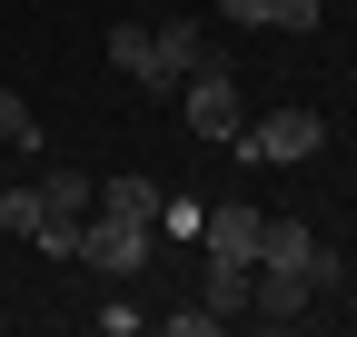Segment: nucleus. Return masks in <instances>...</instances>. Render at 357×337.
<instances>
[{"mask_svg":"<svg viewBox=\"0 0 357 337\" xmlns=\"http://www.w3.org/2000/svg\"><path fill=\"white\" fill-rule=\"evenodd\" d=\"M268 30H298V40H307V30H318V0H278V10H268Z\"/></svg>","mask_w":357,"mask_h":337,"instance_id":"nucleus-15","label":"nucleus"},{"mask_svg":"<svg viewBox=\"0 0 357 337\" xmlns=\"http://www.w3.org/2000/svg\"><path fill=\"white\" fill-rule=\"evenodd\" d=\"M258 228H268V208H248V198H218L208 219H199L208 258H248V268H258Z\"/></svg>","mask_w":357,"mask_h":337,"instance_id":"nucleus-5","label":"nucleus"},{"mask_svg":"<svg viewBox=\"0 0 357 337\" xmlns=\"http://www.w3.org/2000/svg\"><path fill=\"white\" fill-rule=\"evenodd\" d=\"M40 219H50L40 189H0V228H10V238H40Z\"/></svg>","mask_w":357,"mask_h":337,"instance_id":"nucleus-10","label":"nucleus"},{"mask_svg":"<svg viewBox=\"0 0 357 337\" xmlns=\"http://www.w3.org/2000/svg\"><path fill=\"white\" fill-rule=\"evenodd\" d=\"M30 248H50V258H79V219H40Z\"/></svg>","mask_w":357,"mask_h":337,"instance_id":"nucleus-14","label":"nucleus"},{"mask_svg":"<svg viewBox=\"0 0 357 337\" xmlns=\"http://www.w3.org/2000/svg\"><path fill=\"white\" fill-rule=\"evenodd\" d=\"M268 10L278 0H218V20H238V30H268Z\"/></svg>","mask_w":357,"mask_h":337,"instance_id":"nucleus-16","label":"nucleus"},{"mask_svg":"<svg viewBox=\"0 0 357 337\" xmlns=\"http://www.w3.org/2000/svg\"><path fill=\"white\" fill-rule=\"evenodd\" d=\"M100 208H109V219H139V228H159V189H149V179H100Z\"/></svg>","mask_w":357,"mask_h":337,"instance_id":"nucleus-8","label":"nucleus"},{"mask_svg":"<svg viewBox=\"0 0 357 337\" xmlns=\"http://www.w3.org/2000/svg\"><path fill=\"white\" fill-rule=\"evenodd\" d=\"M109 70H129V79L149 70V30H139V20H119V30H109Z\"/></svg>","mask_w":357,"mask_h":337,"instance_id":"nucleus-12","label":"nucleus"},{"mask_svg":"<svg viewBox=\"0 0 357 337\" xmlns=\"http://www.w3.org/2000/svg\"><path fill=\"white\" fill-rule=\"evenodd\" d=\"M248 278H258L248 258H208V308H218V318H238V308H248Z\"/></svg>","mask_w":357,"mask_h":337,"instance_id":"nucleus-9","label":"nucleus"},{"mask_svg":"<svg viewBox=\"0 0 357 337\" xmlns=\"http://www.w3.org/2000/svg\"><path fill=\"white\" fill-rule=\"evenodd\" d=\"M40 208H50V219H89V208H100V179H89V168H50V179H40Z\"/></svg>","mask_w":357,"mask_h":337,"instance_id":"nucleus-7","label":"nucleus"},{"mask_svg":"<svg viewBox=\"0 0 357 337\" xmlns=\"http://www.w3.org/2000/svg\"><path fill=\"white\" fill-rule=\"evenodd\" d=\"M199 60H208V30H199V20H159V30H149V70H139V90H178Z\"/></svg>","mask_w":357,"mask_h":337,"instance_id":"nucleus-4","label":"nucleus"},{"mask_svg":"<svg viewBox=\"0 0 357 337\" xmlns=\"http://www.w3.org/2000/svg\"><path fill=\"white\" fill-rule=\"evenodd\" d=\"M0 159H10V149H0Z\"/></svg>","mask_w":357,"mask_h":337,"instance_id":"nucleus-17","label":"nucleus"},{"mask_svg":"<svg viewBox=\"0 0 357 337\" xmlns=\"http://www.w3.org/2000/svg\"><path fill=\"white\" fill-rule=\"evenodd\" d=\"M307 288H318V298H328V288H347V258H337V248H307Z\"/></svg>","mask_w":357,"mask_h":337,"instance_id":"nucleus-13","label":"nucleus"},{"mask_svg":"<svg viewBox=\"0 0 357 337\" xmlns=\"http://www.w3.org/2000/svg\"><path fill=\"white\" fill-rule=\"evenodd\" d=\"M229 149H238V159H268V168H298V159L328 149V119H318V109H268V119H248Z\"/></svg>","mask_w":357,"mask_h":337,"instance_id":"nucleus-1","label":"nucleus"},{"mask_svg":"<svg viewBox=\"0 0 357 337\" xmlns=\"http://www.w3.org/2000/svg\"><path fill=\"white\" fill-rule=\"evenodd\" d=\"M248 308H258V318H278V327H288V318L307 308V278H298V268H258V278H248Z\"/></svg>","mask_w":357,"mask_h":337,"instance_id":"nucleus-6","label":"nucleus"},{"mask_svg":"<svg viewBox=\"0 0 357 337\" xmlns=\"http://www.w3.org/2000/svg\"><path fill=\"white\" fill-rule=\"evenodd\" d=\"M178 90H189V130H199V139H218V149H229V139L248 130V119H238V79H229V60H199Z\"/></svg>","mask_w":357,"mask_h":337,"instance_id":"nucleus-2","label":"nucleus"},{"mask_svg":"<svg viewBox=\"0 0 357 337\" xmlns=\"http://www.w3.org/2000/svg\"><path fill=\"white\" fill-rule=\"evenodd\" d=\"M0 149H40V119H30L20 90H0Z\"/></svg>","mask_w":357,"mask_h":337,"instance_id":"nucleus-11","label":"nucleus"},{"mask_svg":"<svg viewBox=\"0 0 357 337\" xmlns=\"http://www.w3.org/2000/svg\"><path fill=\"white\" fill-rule=\"evenodd\" d=\"M79 258L100 268V278H139L149 228H139V219H109V208H100V219H79Z\"/></svg>","mask_w":357,"mask_h":337,"instance_id":"nucleus-3","label":"nucleus"}]
</instances>
